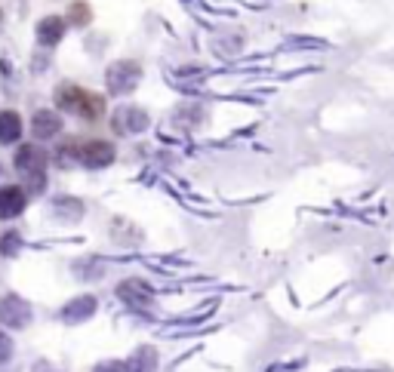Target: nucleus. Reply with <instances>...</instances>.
<instances>
[{
  "mask_svg": "<svg viewBox=\"0 0 394 372\" xmlns=\"http://www.w3.org/2000/svg\"><path fill=\"white\" fill-rule=\"evenodd\" d=\"M56 101H59L62 111L78 114V117H83V120H99V117L105 114V99L74 87V83H62V87L56 89Z\"/></svg>",
  "mask_w": 394,
  "mask_h": 372,
  "instance_id": "nucleus-1",
  "label": "nucleus"
},
{
  "mask_svg": "<svg viewBox=\"0 0 394 372\" xmlns=\"http://www.w3.org/2000/svg\"><path fill=\"white\" fill-rule=\"evenodd\" d=\"M139 80H142V68L139 62H130V58H121V62H114L105 71V83L111 96H127V92L139 87Z\"/></svg>",
  "mask_w": 394,
  "mask_h": 372,
  "instance_id": "nucleus-2",
  "label": "nucleus"
},
{
  "mask_svg": "<svg viewBox=\"0 0 394 372\" xmlns=\"http://www.w3.org/2000/svg\"><path fill=\"white\" fill-rule=\"evenodd\" d=\"M44 166H47V151H40L37 145H25L16 154V169L22 175H31V188L40 191L44 188Z\"/></svg>",
  "mask_w": 394,
  "mask_h": 372,
  "instance_id": "nucleus-3",
  "label": "nucleus"
},
{
  "mask_svg": "<svg viewBox=\"0 0 394 372\" xmlns=\"http://www.w3.org/2000/svg\"><path fill=\"white\" fill-rule=\"evenodd\" d=\"M148 114L142 111V108H133V105H127V108H117L114 111V120H111V126H114V132H121V135H136V132H145L148 130Z\"/></svg>",
  "mask_w": 394,
  "mask_h": 372,
  "instance_id": "nucleus-4",
  "label": "nucleus"
},
{
  "mask_svg": "<svg viewBox=\"0 0 394 372\" xmlns=\"http://www.w3.org/2000/svg\"><path fill=\"white\" fill-rule=\"evenodd\" d=\"M0 323L13 326V329L28 326L31 323V308L25 304V299H19V295H4V299H0Z\"/></svg>",
  "mask_w": 394,
  "mask_h": 372,
  "instance_id": "nucleus-5",
  "label": "nucleus"
},
{
  "mask_svg": "<svg viewBox=\"0 0 394 372\" xmlns=\"http://www.w3.org/2000/svg\"><path fill=\"white\" fill-rule=\"evenodd\" d=\"M78 160L90 169H102L114 160V148L108 142H87V145H78Z\"/></svg>",
  "mask_w": 394,
  "mask_h": 372,
  "instance_id": "nucleus-6",
  "label": "nucleus"
},
{
  "mask_svg": "<svg viewBox=\"0 0 394 372\" xmlns=\"http://www.w3.org/2000/svg\"><path fill=\"white\" fill-rule=\"evenodd\" d=\"M117 295H121L127 304H133L136 311H148L151 308V290L148 286H142L139 280H127L117 286Z\"/></svg>",
  "mask_w": 394,
  "mask_h": 372,
  "instance_id": "nucleus-7",
  "label": "nucleus"
},
{
  "mask_svg": "<svg viewBox=\"0 0 394 372\" xmlns=\"http://www.w3.org/2000/svg\"><path fill=\"white\" fill-rule=\"evenodd\" d=\"M65 34V22L59 16H47V19L37 22V44L40 46H56Z\"/></svg>",
  "mask_w": 394,
  "mask_h": 372,
  "instance_id": "nucleus-8",
  "label": "nucleus"
},
{
  "mask_svg": "<svg viewBox=\"0 0 394 372\" xmlns=\"http://www.w3.org/2000/svg\"><path fill=\"white\" fill-rule=\"evenodd\" d=\"M93 314H96V299H93V295H80V299H74V302L65 304L62 320H68V323H80V320H87Z\"/></svg>",
  "mask_w": 394,
  "mask_h": 372,
  "instance_id": "nucleus-9",
  "label": "nucleus"
},
{
  "mask_svg": "<svg viewBox=\"0 0 394 372\" xmlns=\"http://www.w3.org/2000/svg\"><path fill=\"white\" fill-rule=\"evenodd\" d=\"M25 209V191L16 188V185H10V188L0 191V218H13L19 216Z\"/></svg>",
  "mask_w": 394,
  "mask_h": 372,
  "instance_id": "nucleus-10",
  "label": "nucleus"
},
{
  "mask_svg": "<svg viewBox=\"0 0 394 372\" xmlns=\"http://www.w3.org/2000/svg\"><path fill=\"white\" fill-rule=\"evenodd\" d=\"M59 130H62V120L53 111H37L35 120H31V132L37 139H53V135H59Z\"/></svg>",
  "mask_w": 394,
  "mask_h": 372,
  "instance_id": "nucleus-11",
  "label": "nucleus"
},
{
  "mask_svg": "<svg viewBox=\"0 0 394 372\" xmlns=\"http://www.w3.org/2000/svg\"><path fill=\"white\" fill-rule=\"evenodd\" d=\"M19 135H22V117L16 111H0V142L13 145V142H19Z\"/></svg>",
  "mask_w": 394,
  "mask_h": 372,
  "instance_id": "nucleus-12",
  "label": "nucleus"
},
{
  "mask_svg": "<svg viewBox=\"0 0 394 372\" xmlns=\"http://www.w3.org/2000/svg\"><path fill=\"white\" fill-rule=\"evenodd\" d=\"M130 372H157V351L154 348H139L130 360Z\"/></svg>",
  "mask_w": 394,
  "mask_h": 372,
  "instance_id": "nucleus-13",
  "label": "nucleus"
},
{
  "mask_svg": "<svg viewBox=\"0 0 394 372\" xmlns=\"http://www.w3.org/2000/svg\"><path fill=\"white\" fill-rule=\"evenodd\" d=\"M68 19L78 25V28H83V25L90 22V6L83 4V0H74V4L68 6Z\"/></svg>",
  "mask_w": 394,
  "mask_h": 372,
  "instance_id": "nucleus-14",
  "label": "nucleus"
},
{
  "mask_svg": "<svg viewBox=\"0 0 394 372\" xmlns=\"http://www.w3.org/2000/svg\"><path fill=\"white\" fill-rule=\"evenodd\" d=\"M93 372H130V363H123V360H111V363H102V366H96Z\"/></svg>",
  "mask_w": 394,
  "mask_h": 372,
  "instance_id": "nucleus-15",
  "label": "nucleus"
},
{
  "mask_svg": "<svg viewBox=\"0 0 394 372\" xmlns=\"http://www.w3.org/2000/svg\"><path fill=\"white\" fill-rule=\"evenodd\" d=\"M13 357V342L0 333V360H10Z\"/></svg>",
  "mask_w": 394,
  "mask_h": 372,
  "instance_id": "nucleus-16",
  "label": "nucleus"
},
{
  "mask_svg": "<svg viewBox=\"0 0 394 372\" xmlns=\"http://www.w3.org/2000/svg\"><path fill=\"white\" fill-rule=\"evenodd\" d=\"M16 247H19V237H16V234H6V240H4V252H6V256H13Z\"/></svg>",
  "mask_w": 394,
  "mask_h": 372,
  "instance_id": "nucleus-17",
  "label": "nucleus"
},
{
  "mask_svg": "<svg viewBox=\"0 0 394 372\" xmlns=\"http://www.w3.org/2000/svg\"><path fill=\"white\" fill-rule=\"evenodd\" d=\"M35 372H62V369H56L53 363H44V360H40L37 366H35Z\"/></svg>",
  "mask_w": 394,
  "mask_h": 372,
  "instance_id": "nucleus-18",
  "label": "nucleus"
},
{
  "mask_svg": "<svg viewBox=\"0 0 394 372\" xmlns=\"http://www.w3.org/2000/svg\"><path fill=\"white\" fill-rule=\"evenodd\" d=\"M0 22H4V13H0Z\"/></svg>",
  "mask_w": 394,
  "mask_h": 372,
  "instance_id": "nucleus-19",
  "label": "nucleus"
}]
</instances>
